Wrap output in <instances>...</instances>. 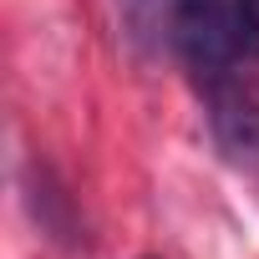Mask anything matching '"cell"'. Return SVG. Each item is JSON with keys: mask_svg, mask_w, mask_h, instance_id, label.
<instances>
[{"mask_svg": "<svg viewBox=\"0 0 259 259\" xmlns=\"http://www.w3.org/2000/svg\"><path fill=\"white\" fill-rule=\"evenodd\" d=\"M173 46L198 87L259 71V0H173Z\"/></svg>", "mask_w": 259, "mask_h": 259, "instance_id": "1", "label": "cell"}, {"mask_svg": "<svg viewBox=\"0 0 259 259\" xmlns=\"http://www.w3.org/2000/svg\"><path fill=\"white\" fill-rule=\"evenodd\" d=\"M208 107V133L234 168H259V71H239L198 87Z\"/></svg>", "mask_w": 259, "mask_h": 259, "instance_id": "2", "label": "cell"}]
</instances>
